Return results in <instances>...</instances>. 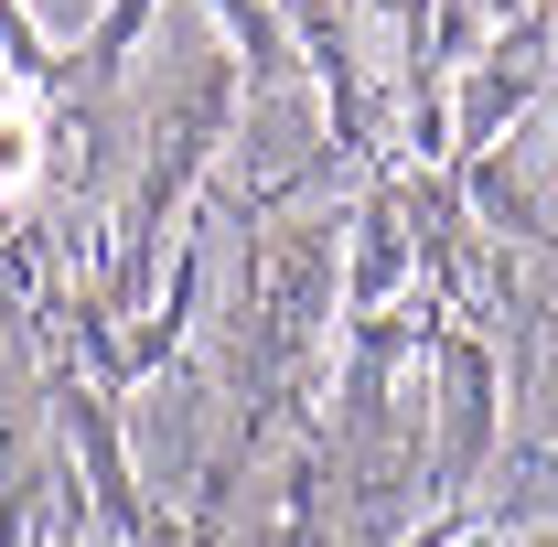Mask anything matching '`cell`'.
Returning <instances> with one entry per match:
<instances>
[{
	"mask_svg": "<svg viewBox=\"0 0 558 547\" xmlns=\"http://www.w3.org/2000/svg\"><path fill=\"white\" fill-rule=\"evenodd\" d=\"M33 172H44V108L0 86V194H33Z\"/></svg>",
	"mask_w": 558,
	"mask_h": 547,
	"instance_id": "obj_1",
	"label": "cell"
},
{
	"mask_svg": "<svg viewBox=\"0 0 558 547\" xmlns=\"http://www.w3.org/2000/svg\"><path fill=\"white\" fill-rule=\"evenodd\" d=\"M451 547H505V537H484V526H473V537H451Z\"/></svg>",
	"mask_w": 558,
	"mask_h": 547,
	"instance_id": "obj_2",
	"label": "cell"
}]
</instances>
